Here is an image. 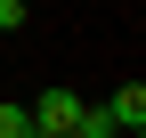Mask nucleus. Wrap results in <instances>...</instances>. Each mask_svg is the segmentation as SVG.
Returning a JSON list of instances; mask_svg holds the SVG:
<instances>
[{"mask_svg": "<svg viewBox=\"0 0 146 138\" xmlns=\"http://www.w3.org/2000/svg\"><path fill=\"white\" fill-rule=\"evenodd\" d=\"M25 114H33V138H65L73 122H81V90H73V81H57V90H41Z\"/></svg>", "mask_w": 146, "mask_h": 138, "instance_id": "f257e3e1", "label": "nucleus"}, {"mask_svg": "<svg viewBox=\"0 0 146 138\" xmlns=\"http://www.w3.org/2000/svg\"><path fill=\"white\" fill-rule=\"evenodd\" d=\"M106 122H114V130H146V81H122V90H114V106H106Z\"/></svg>", "mask_w": 146, "mask_h": 138, "instance_id": "f03ea898", "label": "nucleus"}, {"mask_svg": "<svg viewBox=\"0 0 146 138\" xmlns=\"http://www.w3.org/2000/svg\"><path fill=\"white\" fill-rule=\"evenodd\" d=\"M0 138H33V114H25V106H8V98H0Z\"/></svg>", "mask_w": 146, "mask_h": 138, "instance_id": "7ed1b4c3", "label": "nucleus"}, {"mask_svg": "<svg viewBox=\"0 0 146 138\" xmlns=\"http://www.w3.org/2000/svg\"><path fill=\"white\" fill-rule=\"evenodd\" d=\"M25 25V0H0V33H16Z\"/></svg>", "mask_w": 146, "mask_h": 138, "instance_id": "20e7f679", "label": "nucleus"}]
</instances>
